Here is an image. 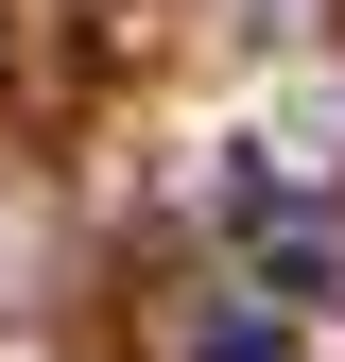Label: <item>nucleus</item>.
I'll return each instance as SVG.
<instances>
[{"label":"nucleus","instance_id":"1","mask_svg":"<svg viewBox=\"0 0 345 362\" xmlns=\"http://www.w3.org/2000/svg\"><path fill=\"white\" fill-rule=\"evenodd\" d=\"M259 276H276V310H328L345 293V207H259Z\"/></svg>","mask_w":345,"mask_h":362},{"label":"nucleus","instance_id":"2","mask_svg":"<svg viewBox=\"0 0 345 362\" xmlns=\"http://www.w3.org/2000/svg\"><path fill=\"white\" fill-rule=\"evenodd\" d=\"M190 362H293V310H276V293H225V310H190Z\"/></svg>","mask_w":345,"mask_h":362}]
</instances>
